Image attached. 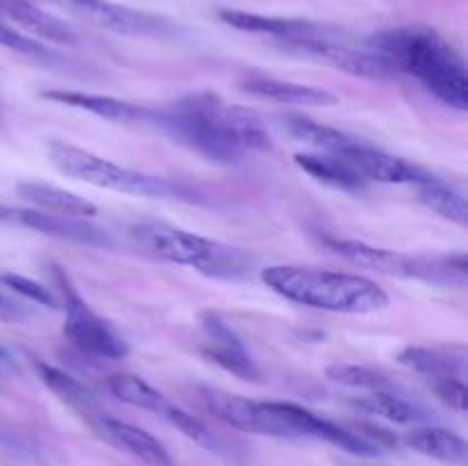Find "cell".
I'll return each mask as SVG.
<instances>
[{
    "label": "cell",
    "instance_id": "4316f807",
    "mask_svg": "<svg viewBox=\"0 0 468 466\" xmlns=\"http://www.w3.org/2000/svg\"><path fill=\"white\" fill-rule=\"evenodd\" d=\"M352 405L373 416H382V418L398 425H410L423 418V414L411 402L396 396L393 391H370L368 396H361L356 400H352Z\"/></svg>",
    "mask_w": 468,
    "mask_h": 466
},
{
    "label": "cell",
    "instance_id": "6da1fadb",
    "mask_svg": "<svg viewBox=\"0 0 468 466\" xmlns=\"http://www.w3.org/2000/svg\"><path fill=\"white\" fill-rule=\"evenodd\" d=\"M154 128L218 164L242 163L250 151L270 149L272 142L254 110L227 103L213 91H197L155 108Z\"/></svg>",
    "mask_w": 468,
    "mask_h": 466
},
{
    "label": "cell",
    "instance_id": "836d02e7",
    "mask_svg": "<svg viewBox=\"0 0 468 466\" xmlns=\"http://www.w3.org/2000/svg\"><path fill=\"white\" fill-rule=\"evenodd\" d=\"M16 219V208L12 206H0V222H14Z\"/></svg>",
    "mask_w": 468,
    "mask_h": 466
},
{
    "label": "cell",
    "instance_id": "d6a6232c",
    "mask_svg": "<svg viewBox=\"0 0 468 466\" xmlns=\"http://www.w3.org/2000/svg\"><path fill=\"white\" fill-rule=\"evenodd\" d=\"M23 309L18 304H14L12 300L0 292V320H7V323H14V320H21L23 318Z\"/></svg>",
    "mask_w": 468,
    "mask_h": 466
},
{
    "label": "cell",
    "instance_id": "9a60e30c",
    "mask_svg": "<svg viewBox=\"0 0 468 466\" xmlns=\"http://www.w3.org/2000/svg\"><path fill=\"white\" fill-rule=\"evenodd\" d=\"M0 14L30 35L39 37V39L53 41L59 46L80 44V35H78L76 27H71L67 21L46 12L30 0H0Z\"/></svg>",
    "mask_w": 468,
    "mask_h": 466
},
{
    "label": "cell",
    "instance_id": "8fae6325",
    "mask_svg": "<svg viewBox=\"0 0 468 466\" xmlns=\"http://www.w3.org/2000/svg\"><path fill=\"white\" fill-rule=\"evenodd\" d=\"M201 329H204L206 336L204 355L213 364H218L219 368L236 375V377L250 379V382H256L261 377L254 356L250 355L245 341L238 336L231 324L224 323L213 311H206V313H201Z\"/></svg>",
    "mask_w": 468,
    "mask_h": 466
},
{
    "label": "cell",
    "instance_id": "7402d4cb",
    "mask_svg": "<svg viewBox=\"0 0 468 466\" xmlns=\"http://www.w3.org/2000/svg\"><path fill=\"white\" fill-rule=\"evenodd\" d=\"M295 164L315 181L346 192H359L368 185L364 176L347 163L346 158L334 154H297Z\"/></svg>",
    "mask_w": 468,
    "mask_h": 466
},
{
    "label": "cell",
    "instance_id": "484cf974",
    "mask_svg": "<svg viewBox=\"0 0 468 466\" xmlns=\"http://www.w3.org/2000/svg\"><path fill=\"white\" fill-rule=\"evenodd\" d=\"M419 190V201L423 206H428L432 213L441 215L443 219H451L455 224H468V204L466 196L462 195L457 187L448 185L441 178H434V181L423 183V185H416Z\"/></svg>",
    "mask_w": 468,
    "mask_h": 466
},
{
    "label": "cell",
    "instance_id": "9c48e42d",
    "mask_svg": "<svg viewBox=\"0 0 468 466\" xmlns=\"http://www.w3.org/2000/svg\"><path fill=\"white\" fill-rule=\"evenodd\" d=\"M76 16L90 26L123 37H142V39H172L178 35V26L158 14L126 7L112 0H64Z\"/></svg>",
    "mask_w": 468,
    "mask_h": 466
},
{
    "label": "cell",
    "instance_id": "30bf717a",
    "mask_svg": "<svg viewBox=\"0 0 468 466\" xmlns=\"http://www.w3.org/2000/svg\"><path fill=\"white\" fill-rule=\"evenodd\" d=\"M279 46H283V48L292 50V53L297 55H304V58L329 64V67L350 73V76L368 78V80H388V78L398 76L396 69L391 67V62L384 59L382 55L373 53L370 48L366 50L352 48V46H346L341 44V41H336L334 37L292 39V41H282Z\"/></svg>",
    "mask_w": 468,
    "mask_h": 466
},
{
    "label": "cell",
    "instance_id": "7a4b0ae2",
    "mask_svg": "<svg viewBox=\"0 0 468 466\" xmlns=\"http://www.w3.org/2000/svg\"><path fill=\"white\" fill-rule=\"evenodd\" d=\"M366 46L388 59L396 73L419 80L443 105L468 110L466 62L439 32L423 26L391 27L370 35Z\"/></svg>",
    "mask_w": 468,
    "mask_h": 466
},
{
    "label": "cell",
    "instance_id": "8992f818",
    "mask_svg": "<svg viewBox=\"0 0 468 466\" xmlns=\"http://www.w3.org/2000/svg\"><path fill=\"white\" fill-rule=\"evenodd\" d=\"M324 245L334 254L343 256L352 265L375 270L398 279H416L432 286L466 288L468 259L464 251L457 254H402V251L384 249L361 240L347 238H324Z\"/></svg>",
    "mask_w": 468,
    "mask_h": 466
},
{
    "label": "cell",
    "instance_id": "e0dca14e",
    "mask_svg": "<svg viewBox=\"0 0 468 466\" xmlns=\"http://www.w3.org/2000/svg\"><path fill=\"white\" fill-rule=\"evenodd\" d=\"M96 432L110 441L112 446L122 448V450L131 452L137 460L146 461L151 466H174L172 455H169L167 448L163 446V441L149 434L146 429L137 428V425L126 423V420H117L112 416H103L101 423L96 425Z\"/></svg>",
    "mask_w": 468,
    "mask_h": 466
},
{
    "label": "cell",
    "instance_id": "44dd1931",
    "mask_svg": "<svg viewBox=\"0 0 468 466\" xmlns=\"http://www.w3.org/2000/svg\"><path fill=\"white\" fill-rule=\"evenodd\" d=\"M18 195L30 201L32 206H37V210H44V213L82 219H90L96 215V206L87 201L85 196H78L58 185H48V183L26 181L18 185Z\"/></svg>",
    "mask_w": 468,
    "mask_h": 466
},
{
    "label": "cell",
    "instance_id": "5b68a950",
    "mask_svg": "<svg viewBox=\"0 0 468 466\" xmlns=\"http://www.w3.org/2000/svg\"><path fill=\"white\" fill-rule=\"evenodd\" d=\"M46 151H48L50 164L59 174L76 178V181L90 183V185L103 187V190L123 192V195L146 196V199L192 201V192L181 183L137 172L131 167H122V164L101 158V155L80 149V146L67 144V142H50Z\"/></svg>",
    "mask_w": 468,
    "mask_h": 466
},
{
    "label": "cell",
    "instance_id": "f546056e",
    "mask_svg": "<svg viewBox=\"0 0 468 466\" xmlns=\"http://www.w3.org/2000/svg\"><path fill=\"white\" fill-rule=\"evenodd\" d=\"M163 416L174 425V428L181 429V432L186 434L190 441L199 443L201 448H208V450H215V448H218V439L213 437V432H210V429L206 428L199 418H195L192 414H187V411L181 409V407L169 405L167 411H165Z\"/></svg>",
    "mask_w": 468,
    "mask_h": 466
},
{
    "label": "cell",
    "instance_id": "3957f363",
    "mask_svg": "<svg viewBox=\"0 0 468 466\" xmlns=\"http://www.w3.org/2000/svg\"><path fill=\"white\" fill-rule=\"evenodd\" d=\"M265 286L309 309L329 313H373L388 306V295L373 279L334 270L270 265L261 272Z\"/></svg>",
    "mask_w": 468,
    "mask_h": 466
},
{
    "label": "cell",
    "instance_id": "ffe728a7",
    "mask_svg": "<svg viewBox=\"0 0 468 466\" xmlns=\"http://www.w3.org/2000/svg\"><path fill=\"white\" fill-rule=\"evenodd\" d=\"M37 370H39L41 382H44L64 405L71 407L76 414H80L91 428H96V425L101 423V418L108 416L103 411V407H101V402L96 400L94 393H91L85 384L78 382L76 377H71L69 373H64V370L48 364H37Z\"/></svg>",
    "mask_w": 468,
    "mask_h": 466
},
{
    "label": "cell",
    "instance_id": "d6986e66",
    "mask_svg": "<svg viewBox=\"0 0 468 466\" xmlns=\"http://www.w3.org/2000/svg\"><path fill=\"white\" fill-rule=\"evenodd\" d=\"M400 364L430 377H462L466 375L464 345H410L400 352Z\"/></svg>",
    "mask_w": 468,
    "mask_h": 466
},
{
    "label": "cell",
    "instance_id": "f1b7e54d",
    "mask_svg": "<svg viewBox=\"0 0 468 466\" xmlns=\"http://www.w3.org/2000/svg\"><path fill=\"white\" fill-rule=\"evenodd\" d=\"M327 377L347 388H364V391H391V379L370 365L359 364H332L327 365Z\"/></svg>",
    "mask_w": 468,
    "mask_h": 466
},
{
    "label": "cell",
    "instance_id": "52a82bcc",
    "mask_svg": "<svg viewBox=\"0 0 468 466\" xmlns=\"http://www.w3.org/2000/svg\"><path fill=\"white\" fill-rule=\"evenodd\" d=\"M50 274H53L55 286L59 291V304L67 315L62 332L69 338V343L78 347L82 355L96 356V359H123L128 355V343L123 341L122 334L78 295L76 286L62 268L53 265Z\"/></svg>",
    "mask_w": 468,
    "mask_h": 466
},
{
    "label": "cell",
    "instance_id": "5bb4252c",
    "mask_svg": "<svg viewBox=\"0 0 468 466\" xmlns=\"http://www.w3.org/2000/svg\"><path fill=\"white\" fill-rule=\"evenodd\" d=\"M219 18H222L227 26L238 27V30L274 37L279 44L292 39H311V37H332V32L324 26L302 21V18L265 16V14L242 12V9H219Z\"/></svg>",
    "mask_w": 468,
    "mask_h": 466
},
{
    "label": "cell",
    "instance_id": "d590c367",
    "mask_svg": "<svg viewBox=\"0 0 468 466\" xmlns=\"http://www.w3.org/2000/svg\"><path fill=\"white\" fill-rule=\"evenodd\" d=\"M5 126V103L0 101V128Z\"/></svg>",
    "mask_w": 468,
    "mask_h": 466
},
{
    "label": "cell",
    "instance_id": "ac0fdd59",
    "mask_svg": "<svg viewBox=\"0 0 468 466\" xmlns=\"http://www.w3.org/2000/svg\"><path fill=\"white\" fill-rule=\"evenodd\" d=\"M240 87L247 94L283 105H315V108H327V105H334L338 101V96L324 90V87L302 85V82L282 80V78L270 76H247L240 82Z\"/></svg>",
    "mask_w": 468,
    "mask_h": 466
},
{
    "label": "cell",
    "instance_id": "1f68e13d",
    "mask_svg": "<svg viewBox=\"0 0 468 466\" xmlns=\"http://www.w3.org/2000/svg\"><path fill=\"white\" fill-rule=\"evenodd\" d=\"M428 384H430V388H432L434 396H437L443 405L451 407L452 411H460V414H464L466 405H468L464 379L462 377H430Z\"/></svg>",
    "mask_w": 468,
    "mask_h": 466
},
{
    "label": "cell",
    "instance_id": "4dcf8cb0",
    "mask_svg": "<svg viewBox=\"0 0 468 466\" xmlns=\"http://www.w3.org/2000/svg\"><path fill=\"white\" fill-rule=\"evenodd\" d=\"M0 281H3L7 288H12L14 292H18L21 297H26V300L35 302V304L50 306V309H58L59 306V300L55 297V292L50 291L48 286H44V283L35 281V279L23 277V274L5 272L0 274Z\"/></svg>",
    "mask_w": 468,
    "mask_h": 466
},
{
    "label": "cell",
    "instance_id": "7c38bea8",
    "mask_svg": "<svg viewBox=\"0 0 468 466\" xmlns=\"http://www.w3.org/2000/svg\"><path fill=\"white\" fill-rule=\"evenodd\" d=\"M341 158H346L366 181L398 183V185H402V183H407V185H423V183H430L437 178L428 169L419 167V164L410 163L405 158L387 154V151H379L375 146L364 144V142H356L355 146L343 151Z\"/></svg>",
    "mask_w": 468,
    "mask_h": 466
},
{
    "label": "cell",
    "instance_id": "e575fe53",
    "mask_svg": "<svg viewBox=\"0 0 468 466\" xmlns=\"http://www.w3.org/2000/svg\"><path fill=\"white\" fill-rule=\"evenodd\" d=\"M0 364H9V355L5 347H0Z\"/></svg>",
    "mask_w": 468,
    "mask_h": 466
},
{
    "label": "cell",
    "instance_id": "ba28073f",
    "mask_svg": "<svg viewBox=\"0 0 468 466\" xmlns=\"http://www.w3.org/2000/svg\"><path fill=\"white\" fill-rule=\"evenodd\" d=\"M201 400L231 428L265 437L297 439L300 432L291 414V402H259L215 387H199Z\"/></svg>",
    "mask_w": 468,
    "mask_h": 466
},
{
    "label": "cell",
    "instance_id": "2e32d148",
    "mask_svg": "<svg viewBox=\"0 0 468 466\" xmlns=\"http://www.w3.org/2000/svg\"><path fill=\"white\" fill-rule=\"evenodd\" d=\"M14 224H21V227L35 228V231L46 233V236H58L64 240L80 242V245H91V247H110L108 233L103 228L94 227L91 222L82 217H64V215H53L44 213V210H30V208H16V219Z\"/></svg>",
    "mask_w": 468,
    "mask_h": 466
},
{
    "label": "cell",
    "instance_id": "cb8c5ba5",
    "mask_svg": "<svg viewBox=\"0 0 468 466\" xmlns=\"http://www.w3.org/2000/svg\"><path fill=\"white\" fill-rule=\"evenodd\" d=\"M402 441L414 452L439 461H448V464H462L466 460V441L460 434L446 428H434V425L414 428L405 434Z\"/></svg>",
    "mask_w": 468,
    "mask_h": 466
},
{
    "label": "cell",
    "instance_id": "603a6c76",
    "mask_svg": "<svg viewBox=\"0 0 468 466\" xmlns=\"http://www.w3.org/2000/svg\"><path fill=\"white\" fill-rule=\"evenodd\" d=\"M279 122H282V128L292 140L314 146L318 154L341 155L343 151H347L350 146H355L359 142L347 135V132L338 131V128L324 126V123L314 122L309 117H302V114H286Z\"/></svg>",
    "mask_w": 468,
    "mask_h": 466
},
{
    "label": "cell",
    "instance_id": "4fadbf2b",
    "mask_svg": "<svg viewBox=\"0 0 468 466\" xmlns=\"http://www.w3.org/2000/svg\"><path fill=\"white\" fill-rule=\"evenodd\" d=\"M41 96L59 105H69V108L85 110V112L96 114V117L110 119V122L137 123V126L140 123L142 126H154L155 123V108L114 99V96L87 94V91L78 90H48L41 91Z\"/></svg>",
    "mask_w": 468,
    "mask_h": 466
},
{
    "label": "cell",
    "instance_id": "83f0119b",
    "mask_svg": "<svg viewBox=\"0 0 468 466\" xmlns=\"http://www.w3.org/2000/svg\"><path fill=\"white\" fill-rule=\"evenodd\" d=\"M0 46H3V48H9L12 53L23 55V58H27L30 62L44 64V67H69V59H64L58 50L46 48L44 44H39V41L32 39V37L23 35V32L14 30V27H9L7 23L3 21H0Z\"/></svg>",
    "mask_w": 468,
    "mask_h": 466
},
{
    "label": "cell",
    "instance_id": "277c9868",
    "mask_svg": "<svg viewBox=\"0 0 468 466\" xmlns=\"http://www.w3.org/2000/svg\"><path fill=\"white\" fill-rule=\"evenodd\" d=\"M133 245L154 259L186 265L213 279H242L254 268V256L240 247L210 240L167 222H140L128 231Z\"/></svg>",
    "mask_w": 468,
    "mask_h": 466
},
{
    "label": "cell",
    "instance_id": "d4e9b609",
    "mask_svg": "<svg viewBox=\"0 0 468 466\" xmlns=\"http://www.w3.org/2000/svg\"><path fill=\"white\" fill-rule=\"evenodd\" d=\"M108 391L112 393L117 400L126 402V405L137 407V409L154 411V414L160 416H163L165 411H167V407L172 405L163 393L155 391L151 384H146L144 379L131 373H117L112 375V377H108Z\"/></svg>",
    "mask_w": 468,
    "mask_h": 466
}]
</instances>
